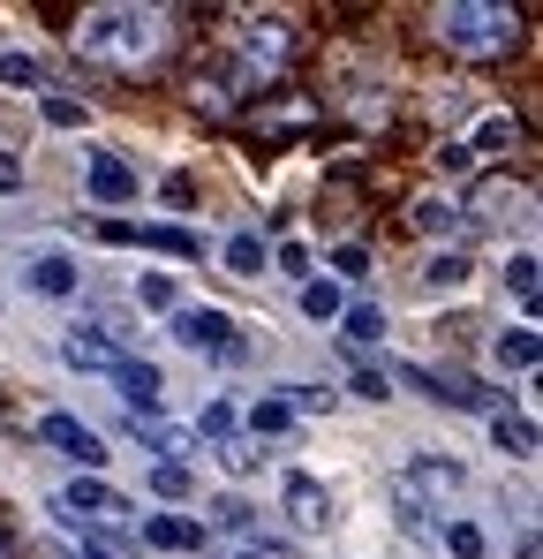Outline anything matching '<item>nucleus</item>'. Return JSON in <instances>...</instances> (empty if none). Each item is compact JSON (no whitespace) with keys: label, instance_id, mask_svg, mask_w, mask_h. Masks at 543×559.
<instances>
[{"label":"nucleus","instance_id":"obj_1","mask_svg":"<svg viewBox=\"0 0 543 559\" xmlns=\"http://www.w3.org/2000/svg\"><path fill=\"white\" fill-rule=\"evenodd\" d=\"M69 46L84 53L90 69H113V76H144L167 61L174 46V15L167 8H144V0H106V8H84Z\"/></svg>","mask_w":543,"mask_h":559},{"label":"nucleus","instance_id":"obj_2","mask_svg":"<svg viewBox=\"0 0 543 559\" xmlns=\"http://www.w3.org/2000/svg\"><path fill=\"white\" fill-rule=\"evenodd\" d=\"M431 38L468 61H498L521 46V15L506 0H446V8H431Z\"/></svg>","mask_w":543,"mask_h":559},{"label":"nucleus","instance_id":"obj_3","mask_svg":"<svg viewBox=\"0 0 543 559\" xmlns=\"http://www.w3.org/2000/svg\"><path fill=\"white\" fill-rule=\"evenodd\" d=\"M287 46H294V31H287V15H242V31L227 38V98L242 92H265L272 76L287 69Z\"/></svg>","mask_w":543,"mask_h":559},{"label":"nucleus","instance_id":"obj_4","mask_svg":"<svg viewBox=\"0 0 543 559\" xmlns=\"http://www.w3.org/2000/svg\"><path fill=\"white\" fill-rule=\"evenodd\" d=\"M167 333H174L181 348H196V356H219V364H250V341H242L234 310H219V302H181L174 318H167Z\"/></svg>","mask_w":543,"mask_h":559},{"label":"nucleus","instance_id":"obj_5","mask_svg":"<svg viewBox=\"0 0 543 559\" xmlns=\"http://www.w3.org/2000/svg\"><path fill=\"white\" fill-rule=\"evenodd\" d=\"M84 197L98 204V212H121V204H136V197H144V175H136L121 152L90 144V152H84Z\"/></svg>","mask_w":543,"mask_h":559},{"label":"nucleus","instance_id":"obj_6","mask_svg":"<svg viewBox=\"0 0 543 559\" xmlns=\"http://www.w3.org/2000/svg\"><path fill=\"white\" fill-rule=\"evenodd\" d=\"M38 439H46L53 454H69V462L84 468V476H98V468L113 462V454H106V439L90 431L84 416H69V408H46V416H38Z\"/></svg>","mask_w":543,"mask_h":559},{"label":"nucleus","instance_id":"obj_7","mask_svg":"<svg viewBox=\"0 0 543 559\" xmlns=\"http://www.w3.org/2000/svg\"><path fill=\"white\" fill-rule=\"evenodd\" d=\"M279 514H287L302 537H317V530L333 522V491H325L310 468H287V476H279Z\"/></svg>","mask_w":543,"mask_h":559},{"label":"nucleus","instance_id":"obj_8","mask_svg":"<svg viewBox=\"0 0 543 559\" xmlns=\"http://www.w3.org/2000/svg\"><path fill=\"white\" fill-rule=\"evenodd\" d=\"M61 364H69V371H84V378H113V364H121V341H113V333H106V325H69V333H61Z\"/></svg>","mask_w":543,"mask_h":559},{"label":"nucleus","instance_id":"obj_9","mask_svg":"<svg viewBox=\"0 0 543 559\" xmlns=\"http://www.w3.org/2000/svg\"><path fill=\"white\" fill-rule=\"evenodd\" d=\"M113 393H121V408H129L136 424H152V416L167 408V378H159V364H136V356L113 364Z\"/></svg>","mask_w":543,"mask_h":559},{"label":"nucleus","instance_id":"obj_10","mask_svg":"<svg viewBox=\"0 0 543 559\" xmlns=\"http://www.w3.org/2000/svg\"><path fill=\"white\" fill-rule=\"evenodd\" d=\"M23 287L46 295V302H69V295H84V265L69 250H31L23 258Z\"/></svg>","mask_w":543,"mask_h":559},{"label":"nucleus","instance_id":"obj_11","mask_svg":"<svg viewBox=\"0 0 543 559\" xmlns=\"http://www.w3.org/2000/svg\"><path fill=\"white\" fill-rule=\"evenodd\" d=\"M408 227H415V235H431V242H452V235L468 227V204H460L452 189H423V197L408 204Z\"/></svg>","mask_w":543,"mask_h":559},{"label":"nucleus","instance_id":"obj_12","mask_svg":"<svg viewBox=\"0 0 543 559\" xmlns=\"http://www.w3.org/2000/svg\"><path fill=\"white\" fill-rule=\"evenodd\" d=\"M385 333H393V310H385L377 295H355V302L340 310V348H348V356H370Z\"/></svg>","mask_w":543,"mask_h":559},{"label":"nucleus","instance_id":"obj_13","mask_svg":"<svg viewBox=\"0 0 543 559\" xmlns=\"http://www.w3.org/2000/svg\"><path fill=\"white\" fill-rule=\"evenodd\" d=\"M129 439H136V447H144L152 462H174V468L204 462V454H196V439H189L181 424H167V416H152V424H136V416H129Z\"/></svg>","mask_w":543,"mask_h":559},{"label":"nucleus","instance_id":"obj_14","mask_svg":"<svg viewBox=\"0 0 543 559\" xmlns=\"http://www.w3.org/2000/svg\"><path fill=\"white\" fill-rule=\"evenodd\" d=\"M219 265H227L234 280H250V287H257V280L272 273V235H265V227H234V235L219 242Z\"/></svg>","mask_w":543,"mask_h":559},{"label":"nucleus","instance_id":"obj_15","mask_svg":"<svg viewBox=\"0 0 543 559\" xmlns=\"http://www.w3.org/2000/svg\"><path fill=\"white\" fill-rule=\"evenodd\" d=\"M491 364L514 371V378H536V364H543L536 325H529V318H521V325H498V333H491Z\"/></svg>","mask_w":543,"mask_h":559},{"label":"nucleus","instance_id":"obj_16","mask_svg":"<svg viewBox=\"0 0 543 559\" xmlns=\"http://www.w3.org/2000/svg\"><path fill=\"white\" fill-rule=\"evenodd\" d=\"M136 537L152 552H196L204 545V522L196 514H136Z\"/></svg>","mask_w":543,"mask_h":559},{"label":"nucleus","instance_id":"obj_17","mask_svg":"<svg viewBox=\"0 0 543 559\" xmlns=\"http://www.w3.org/2000/svg\"><path fill=\"white\" fill-rule=\"evenodd\" d=\"M460 144H468V159H506V152L521 144V121H514V114H483Z\"/></svg>","mask_w":543,"mask_h":559},{"label":"nucleus","instance_id":"obj_18","mask_svg":"<svg viewBox=\"0 0 543 559\" xmlns=\"http://www.w3.org/2000/svg\"><path fill=\"white\" fill-rule=\"evenodd\" d=\"M468 280H475V265H468V250H460V242H446V250H431V258H423V287H431V295H460Z\"/></svg>","mask_w":543,"mask_h":559},{"label":"nucleus","instance_id":"obj_19","mask_svg":"<svg viewBox=\"0 0 543 559\" xmlns=\"http://www.w3.org/2000/svg\"><path fill=\"white\" fill-rule=\"evenodd\" d=\"M400 484H408L415 499H423V491H438V499H446V491H460V484H468V468H460V462H438V454H415Z\"/></svg>","mask_w":543,"mask_h":559},{"label":"nucleus","instance_id":"obj_20","mask_svg":"<svg viewBox=\"0 0 543 559\" xmlns=\"http://www.w3.org/2000/svg\"><path fill=\"white\" fill-rule=\"evenodd\" d=\"M136 250H167V258H204V235H189V227H167V219H144L136 227Z\"/></svg>","mask_w":543,"mask_h":559},{"label":"nucleus","instance_id":"obj_21","mask_svg":"<svg viewBox=\"0 0 543 559\" xmlns=\"http://www.w3.org/2000/svg\"><path fill=\"white\" fill-rule=\"evenodd\" d=\"M491 447H498V454H514V462H536V424H529V416H506V408H498V416H491Z\"/></svg>","mask_w":543,"mask_h":559},{"label":"nucleus","instance_id":"obj_22","mask_svg":"<svg viewBox=\"0 0 543 559\" xmlns=\"http://www.w3.org/2000/svg\"><path fill=\"white\" fill-rule=\"evenodd\" d=\"M340 310H348V287L340 280H302V318L310 325H340Z\"/></svg>","mask_w":543,"mask_h":559},{"label":"nucleus","instance_id":"obj_23","mask_svg":"<svg viewBox=\"0 0 543 559\" xmlns=\"http://www.w3.org/2000/svg\"><path fill=\"white\" fill-rule=\"evenodd\" d=\"M196 522H204V537H212V530H219V537H250V530H257L250 499H234V491H227V499H212V507H204Z\"/></svg>","mask_w":543,"mask_h":559},{"label":"nucleus","instance_id":"obj_24","mask_svg":"<svg viewBox=\"0 0 543 559\" xmlns=\"http://www.w3.org/2000/svg\"><path fill=\"white\" fill-rule=\"evenodd\" d=\"M438 552H452V559H483V552H491V537H483L468 514H452V522H438Z\"/></svg>","mask_w":543,"mask_h":559},{"label":"nucleus","instance_id":"obj_25","mask_svg":"<svg viewBox=\"0 0 543 559\" xmlns=\"http://www.w3.org/2000/svg\"><path fill=\"white\" fill-rule=\"evenodd\" d=\"M136 310L174 318V310H181V280H174V273H136Z\"/></svg>","mask_w":543,"mask_h":559},{"label":"nucleus","instance_id":"obj_26","mask_svg":"<svg viewBox=\"0 0 543 559\" xmlns=\"http://www.w3.org/2000/svg\"><path fill=\"white\" fill-rule=\"evenodd\" d=\"M38 121H46V129H84V121H90V106L46 84V92H38Z\"/></svg>","mask_w":543,"mask_h":559},{"label":"nucleus","instance_id":"obj_27","mask_svg":"<svg viewBox=\"0 0 543 559\" xmlns=\"http://www.w3.org/2000/svg\"><path fill=\"white\" fill-rule=\"evenodd\" d=\"M0 92H46V69H38V53H0Z\"/></svg>","mask_w":543,"mask_h":559},{"label":"nucleus","instance_id":"obj_28","mask_svg":"<svg viewBox=\"0 0 543 559\" xmlns=\"http://www.w3.org/2000/svg\"><path fill=\"white\" fill-rule=\"evenodd\" d=\"M53 522H61V514H53ZM46 559H113V552H106V545H90L76 522H61V530L46 537Z\"/></svg>","mask_w":543,"mask_h":559},{"label":"nucleus","instance_id":"obj_29","mask_svg":"<svg viewBox=\"0 0 543 559\" xmlns=\"http://www.w3.org/2000/svg\"><path fill=\"white\" fill-rule=\"evenodd\" d=\"M242 424H250L242 439H257V447H265V439H279V431H294V416H287V401H279V393H272V401H257Z\"/></svg>","mask_w":543,"mask_h":559},{"label":"nucleus","instance_id":"obj_30","mask_svg":"<svg viewBox=\"0 0 543 559\" xmlns=\"http://www.w3.org/2000/svg\"><path fill=\"white\" fill-rule=\"evenodd\" d=\"M212 462L227 468V476H257L265 468V447L257 439H227V447H212Z\"/></svg>","mask_w":543,"mask_h":559},{"label":"nucleus","instance_id":"obj_31","mask_svg":"<svg viewBox=\"0 0 543 559\" xmlns=\"http://www.w3.org/2000/svg\"><path fill=\"white\" fill-rule=\"evenodd\" d=\"M506 287H514V302H521V318H529V310H536V250H514Z\"/></svg>","mask_w":543,"mask_h":559},{"label":"nucleus","instance_id":"obj_32","mask_svg":"<svg viewBox=\"0 0 543 559\" xmlns=\"http://www.w3.org/2000/svg\"><path fill=\"white\" fill-rule=\"evenodd\" d=\"M279 401H287V416H333L340 393H325V385H279Z\"/></svg>","mask_w":543,"mask_h":559},{"label":"nucleus","instance_id":"obj_33","mask_svg":"<svg viewBox=\"0 0 543 559\" xmlns=\"http://www.w3.org/2000/svg\"><path fill=\"white\" fill-rule=\"evenodd\" d=\"M189 106H196V114H212V121H227V114H234V98H227L219 76H196V84H189Z\"/></svg>","mask_w":543,"mask_h":559},{"label":"nucleus","instance_id":"obj_34","mask_svg":"<svg viewBox=\"0 0 543 559\" xmlns=\"http://www.w3.org/2000/svg\"><path fill=\"white\" fill-rule=\"evenodd\" d=\"M348 393H355V401H370V408H385V401H393V378H385V371H370V364H355Z\"/></svg>","mask_w":543,"mask_h":559},{"label":"nucleus","instance_id":"obj_35","mask_svg":"<svg viewBox=\"0 0 543 559\" xmlns=\"http://www.w3.org/2000/svg\"><path fill=\"white\" fill-rule=\"evenodd\" d=\"M310 265H317V258H310V242H279V250H272V273H287V280H317Z\"/></svg>","mask_w":543,"mask_h":559},{"label":"nucleus","instance_id":"obj_36","mask_svg":"<svg viewBox=\"0 0 543 559\" xmlns=\"http://www.w3.org/2000/svg\"><path fill=\"white\" fill-rule=\"evenodd\" d=\"M431 167H438L446 182H460V175H475V159H468V144H460V136H446V144L431 152Z\"/></svg>","mask_w":543,"mask_h":559},{"label":"nucleus","instance_id":"obj_37","mask_svg":"<svg viewBox=\"0 0 543 559\" xmlns=\"http://www.w3.org/2000/svg\"><path fill=\"white\" fill-rule=\"evenodd\" d=\"M152 491H159V499H189V491H196V476L174 468V462H152Z\"/></svg>","mask_w":543,"mask_h":559},{"label":"nucleus","instance_id":"obj_38","mask_svg":"<svg viewBox=\"0 0 543 559\" xmlns=\"http://www.w3.org/2000/svg\"><path fill=\"white\" fill-rule=\"evenodd\" d=\"M325 265H333L340 280H370V250H362V242H333V258H325Z\"/></svg>","mask_w":543,"mask_h":559},{"label":"nucleus","instance_id":"obj_39","mask_svg":"<svg viewBox=\"0 0 543 559\" xmlns=\"http://www.w3.org/2000/svg\"><path fill=\"white\" fill-rule=\"evenodd\" d=\"M23 182H31L23 152H15V144H0V197H23Z\"/></svg>","mask_w":543,"mask_h":559},{"label":"nucleus","instance_id":"obj_40","mask_svg":"<svg viewBox=\"0 0 543 559\" xmlns=\"http://www.w3.org/2000/svg\"><path fill=\"white\" fill-rule=\"evenodd\" d=\"M98 242L106 250H136V219H98Z\"/></svg>","mask_w":543,"mask_h":559},{"label":"nucleus","instance_id":"obj_41","mask_svg":"<svg viewBox=\"0 0 543 559\" xmlns=\"http://www.w3.org/2000/svg\"><path fill=\"white\" fill-rule=\"evenodd\" d=\"M159 197H167L174 212H189V204H196V182H189V175H167V182H159Z\"/></svg>","mask_w":543,"mask_h":559},{"label":"nucleus","instance_id":"obj_42","mask_svg":"<svg viewBox=\"0 0 543 559\" xmlns=\"http://www.w3.org/2000/svg\"><path fill=\"white\" fill-rule=\"evenodd\" d=\"M227 559H279L272 545H242V552H227Z\"/></svg>","mask_w":543,"mask_h":559}]
</instances>
